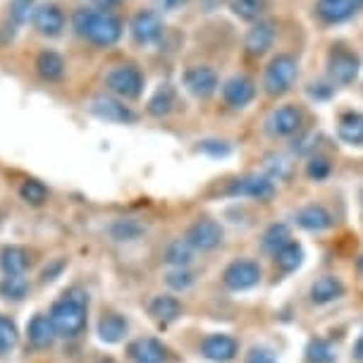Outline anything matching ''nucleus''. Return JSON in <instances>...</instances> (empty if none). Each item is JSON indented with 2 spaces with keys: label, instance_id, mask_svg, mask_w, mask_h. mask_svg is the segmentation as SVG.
I'll return each mask as SVG.
<instances>
[{
  "label": "nucleus",
  "instance_id": "nucleus-1",
  "mask_svg": "<svg viewBox=\"0 0 363 363\" xmlns=\"http://www.w3.org/2000/svg\"><path fill=\"white\" fill-rule=\"evenodd\" d=\"M69 27L79 38L99 48H110L122 38V22L113 12L96 8H77L69 17Z\"/></svg>",
  "mask_w": 363,
  "mask_h": 363
},
{
  "label": "nucleus",
  "instance_id": "nucleus-2",
  "mask_svg": "<svg viewBox=\"0 0 363 363\" xmlns=\"http://www.w3.org/2000/svg\"><path fill=\"white\" fill-rule=\"evenodd\" d=\"M89 296L79 287H72L53 303L50 308V320H53L55 333L60 337H77L86 325Z\"/></svg>",
  "mask_w": 363,
  "mask_h": 363
},
{
  "label": "nucleus",
  "instance_id": "nucleus-3",
  "mask_svg": "<svg viewBox=\"0 0 363 363\" xmlns=\"http://www.w3.org/2000/svg\"><path fill=\"white\" fill-rule=\"evenodd\" d=\"M106 89L122 101H134L144 94V74L134 65H115L106 72Z\"/></svg>",
  "mask_w": 363,
  "mask_h": 363
},
{
  "label": "nucleus",
  "instance_id": "nucleus-4",
  "mask_svg": "<svg viewBox=\"0 0 363 363\" xmlns=\"http://www.w3.org/2000/svg\"><path fill=\"white\" fill-rule=\"evenodd\" d=\"M296 72H299V65H296L294 55H277L272 57V62L265 69L263 77V86L270 96H280L284 91L291 89V84L296 79Z\"/></svg>",
  "mask_w": 363,
  "mask_h": 363
},
{
  "label": "nucleus",
  "instance_id": "nucleus-5",
  "mask_svg": "<svg viewBox=\"0 0 363 363\" xmlns=\"http://www.w3.org/2000/svg\"><path fill=\"white\" fill-rule=\"evenodd\" d=\"M31 27L43 38H60L67 29V15L57 3H38L31 12Z\"/></svg>",
  "mask_w": 363,
  "mask_h": 363
},
{
  "label": "nucleus",
  "instance_id": "nucleus-6",
  "mask_svg": "<svg viewBox=\"0 0 363 363\" xmlns=\"http://www.w3.org/2000/svg\"><path fill=\"white\" fill-rule=\"evenodd\" d=\"M263 280V270L261 265L251 258H239V261H232L223 272V282L230 291H246L258 287Z\"/></svg>",
  "mask_w": 363,
  "mask_h": 363
},
{
  "label": "nucleus",
  "instance_id": "nucleus-7",
  "mask_svg": "<svg viewBox=\"0 0 363 363\" xmlns=\"http://www.w3.org/2000/svg\"><path fill=\"white\" fill-rule=\"evenodd\" d=\"M89 110L96 115L99 120L115 122V125H134L139 120V115L127 106L125 101L118 99L113 94H101L89 103Z\"/></svg>",
  "mask_w": 363,
  "mask_h": 363
},
{
  "label": "nucleus",
  "instance_id": "nucleus-8",
  "mask_svg": "<svg viewBox=\"0 0 363 363\" xmlns=\"http://www.w3.org/2000/svg\"><path fill=\"white\" fill-rule=\"evenodd\" d=\"M184 239L194 251H216L225 242V230L218 220L201 218L186 230Z\"/></svg>",
  "mask_w": 363,
  "mask_h": 363
},
{
  "label": "nucleus",
  "instance_id": "nucleus-9",
  "mask_svg": "<svg viewBox=\"0 0 363 363\" xmlns=\"http://www.w3.org/2000/svg\"><path fill=\"white\" fill-rule=\"evenodd\" d=\"M129 31H132V38L141 45H151L158 43L160 38L165 36V22L163 15L158 10H139L132 17V24H129Z\"/></svg>",
  "mask_w": 363,
  "mask_h": 363
},
{
  "label": "nucleus",
  "instance_id": "nucleus-10",
  "mask_svg": "<svg viewBox=\"0 0 363 363\" xmlns=\"http://www.w3.org/2000/svg\"><path fill=\"white\" fill-rule=\"evenodd\" d=\"M230 196L239 199H254V201H270L275 196V182L268 174H246L239 177L227 186Z\"/></svg>",
  "mask_w": 363,
  "mask_h": 363
},
{
  "label": "nucleus",
  "instance_id": "nucleus-11",
  "mask_svg": "<svg viewBox=\"0 0 363 363\" xmlns=\"http://www.w3.org/2000/svg\"><path fill=\"white\" fill-rule=\"evenodd\" d=\"M182 79H184L186 91L196 96V99H208V96L216 94L220 84L218 72L208 65H194V67L186 69Z\"/></svg>",
  "mask_w": 363,
  "mask_h": 363
},
{
  "label": "nucleus",
  "instance_id": "nucleus-12",
  "mask_svg": "<svg viewBox=\"0 0 363 363\" xmlns=\"http://www.w3.org/2000/svg\"><path fill=\"white\" fill-rule=\"evenodd\" d=\"M303 122V113L296 106H282L277 110H272L270 118L265 120V129L272 136H291L299 132Z\"/></svg>",
  "mask_w": 363,
  "mask_h": 363
},
{
  "label": "nucleus",
  "instance_id": "nucleus-13",
  "mask_svg": "<svg viewBox=\"0 0 363 363\" xmlns=\"http://www.w3.org/2000/svg\"><path fill=\"white\" fill-rule=\"evenodd\" d=\"M201 354H203V359H208L213 363H230V361H235V356L239 354V345L232 335L216 333L203 340Z\"/></svg>",
  "mask_w": 363,
  "mask_h": 363
},
{
  "label": "nucleus",
  "instance_id": "nucleus-14",
  "mask_svg": "<svg viewBox=\"0 0 363 363\" xmlns=\"http://www.w3.org/2000/svg\"><path fill=\"white\" fill-rule=\"evenodd\" d=\"M328 67H330V77L337 82V84H352L356 77H359V57H356L352 50H333L330 53V60H328Z\"/></svg>",
  "mask_w": 363,
  "mask_h": 363
},
{
  "label": "nucleus",
  "instance_id": "nucleus-15",
  "mask_svg": "<svg viewBox=\"0 0 363 363\" xmlns=\"http://www.w3.org/2000/svg\"><path fill=\"white\" fill-rule=\"evenodd\" d=\"M223 99L230 108H246L256 99V84L244 74H237L225 82Z\"/></svg>",
  "mask_w": 363,
  "mask_h": 363
},
{
  "label": "nucleus",
  "instance_id": "nucleus-16",
  "mask_svg": "<svg viewBox=\"0 0 363 363\" xmlns=\"http://www.w3.org/2000/svg\"><path fill=\"white\" fill-rule=\"evenodd\" d=\"M345 291H347L345 282H342L337 275H323L311 284L308 299H311V303H315V306H328V303L342 299Z\"/></svg>",
  "mask_w": 363,
  "mask_h": 363
},
{
  "label": "nucleus",
  "instance_id": "nucleus-17",
  "mask_svg": "<svg viewBox=\"0 0 363 363\" xmlns=\"http://www.w3.org/2000/svg\"><path fill=\"white\" fill-rule=\"evenodd\" d=\"M296 225L306 232H325L330 227L335 225V218L325 206L320 203H311V206H303V208L296 211Z\"/></svg>",
  "mask_w": 363,
  "mask_h": 363
},
{
  "label": "nucleus",
  "instance_id": "nucleus-18",
  "mask_svg": "<svg viewBox=\"0 0 363 363\" xmlns=\"http://www.w3.org/2000/svg\"><path fill=\"white\" fill-rule=\"evenodd\" d=\"M129 359L134 363H167V347L153 337H139L129 345Z\"/></svg>",
  "mask_w": 363,
  "mask_h": 363
},
{
  "label": "nucleus",
  "instance_id": "nucleus-19",
  "mask_svg": "<svg viewBox=\"0 0 363 363\" xmlns=\"http://www.w3.org/2000/svg\"><path fill=\"white\" fill-rule=\"evenodd\" d=\"M34 69L43 82L55 84V82H62L65 74H67V62H65V57L60 53H55V50H41L34 60Z\"/></svg>",
  "mask_w": 363,
  "mask_h": 363
},
{
  "label": "nucleus",
  "instance_id": "nucleus-20",
  "mask_svg": "<svg viewBox=\"0 0 363 363\" xmlns=\"http://www.w3.org/2000/svg\"><path fill=\"white\" fill-rule=\"evenodd\" d=\"M272 41H275V24L270 19H258L254 27L249 29V34H246L244 45L251 55H263L272 45Z\"/></svg>",
  "mask_w": 363,
  "mask_h": 363
},
{
  "label": "nucleus",
  "instance_id": "nucleus-21",
  "mask_svg": "<svg viewBox=\"0 0 363 363\" xmlns=\"http://www.w3.org/2000/svg\"><path fill=\"white\" fill-rule=\"evenodd\" d=\"M356 10H359V3H356V0H318V5H315L318 17L330 24L345 22V19L352 17Z\"/></svg>",
  "mask_w": 363,
  "mask_h": 363
},
{
  "label": "nucleus",
  "instance_id": "nucleus-22",
  "mask_svg": "<svg viewBox=\"0 0 363 363\" xmlns=\"http://www.w3.org/2000/svg\"><path fill=\"white\" fill-rule=\"evenodd\" d=\"M27 333H29V342L34 347H38V349L50 347V345H53V340L57 337L55 328H53V320H50V315H43V313L34 315V320L29 323Z\"/></svg>",
  "mask_w": 363,
  "mask_h": 363
},
{
  "label": "nucleus",
  "instance_id": "nucleus-23",
  "mask_svg": "<svg viewBox=\"0 0 363 363\" xmlns=\"http://www.w3.org/2000/svg\"><path fill=\"white\" fill-rule=\"evenodd\" d=\"M337 134L349 146H363V113H345L337 125Z\"/></svg>",
  "mask_w": 363,
  "mask_h": 363
},
{
  "label": "nucleus",
  "instance_id": "nucleus-24",
  "mask_svg": "<svg viewBox=\"0 0 363 363\" xmlns=\"http://www.w3.org/2000/svg\"><path fill=\"white\" fill-rule=\"evenodd\" d=\"M0 265L5 275H24V270L29 268V251L22 246H8L0 254Z\"/></svg>",
  "mask_w": 363,
  "mask_h": 363
},
{
  "label": "nucleus",
  "instance_id": "nucleus-25",
  "mask_svg": "<svg viewBox=\"0 0 363 363\" xmlns=\"http://www.w3.org/2000/svg\"><path fill=\"white\" fill-rule=\"evenodd\" d=\"M127 333H129L127 320L122 315H118V313H108V315H103L99 320V335H101L103 342H108V345L120 342Z\"/></svg>",
  "mask_w": 363,
  "mask_h": 363
},
{
  "label": "nucleus",
  "instance_id": "nucleus-26",
  "mask_svg": "<svg viewBox=\"0 0 363 363\" xmlns=\"http://www.w3.org/2000/svg\"><path fill=\"white\" fill-rule=\"evenodd\" d=\"M289 242H291V232H289V227L284 225V223H275V225H270L268 230L263 232L261 246H263L265 254L275 256L277 251H280L282 246H284V244H289Z\"/></svg>",
  "mask_w": 363,
  "mask_h": 363
},
{
  "label": "nucleus",
  "instance_id": "nucleus-27",
  "mask_svg": "<svg viewBox=\"0 0 363 363\" xmlns=\"http://www.w3.org/2000/svg\"><path fill=\"white\" fill-rule=\"evenodd\" d=\"M151 315L160 323H172L182 315V303L174 296H155L151 301Z\"/></svg>",
  "mask_w": 363,
  "mask_h": 363
},
{
  "label": "nucleus",
  "instance_id": "nucleus-28",
  "mask_svg": "<svg viewBox=\"0 0 363 363\" xmlns=\"http://www.w3.org/2000/svg\"><path fill=\"white\" fill-rule=\"evenodd\" d=\"M172 108H174V89L170 84H163L151 96V101H148V113L155 115V118H165V115L172 113Z\"/></svg>",
  "mask_w": 363,
  "mask_h": 363
},
{
  "label": "nucleus",
  "instance_id": "nucleus-29",
  "mask_svg": "<svg viewBox=\"0 0 363 363\" xmlns=\"http://www.w3.org/2000/svg\"><path fill=\"white\" fill-rule=\"evenodd\" d=\"M275 263L280 265L282 272H294L303 263V249H301V244H296L294 239H291L289 244H284L282 249L275 254Z\"/></svg>",
  "mask_w": 363,
  "mask_h": 363
},
{
  "label": "nucleus",
  "instance_id": "nucleus-30",
  "mask_svg": "<svg viewBox=\"0 0 363 363\" xmlns=\"http://www.w3.org/2000/svg\"><path fill=\"white\" fill-rule=\"evenodd\" d=\"M194 261V249L186 244V239H174L165 249V263L174 265V268H189Z\"/></svg>",
  "mask_w": 363,
  "mask_h": 363
},
{
  "label": "nucleus",
  "instance_id": "nucleus-31",
  "mask_svg": "<svg viewBox=\"0 0 363 363\" xmlns=\"http://www.w3.org/2000/svg\"><path fill=\"white\" fill-rule=\"evenodd\" d=\"M230 10L239 19L254 22V19H261L263 12L268 10V0H230Z\"/></svg>",
  "mask_w": 363,
  "mask_h": 363
},
{
  "label": "nucleus",
  "instance_id": "nucleus-32",
  "mask_svg": "<svg viewBox=\"0 0 363 363\" xmlns=\"http://www.w3.org/2000/svg\"><path fill=\"white\" fill-rule=\"evenodd\" d=\"M306 359L311 363H333L337 359V354H335V347L330 345L328 340H323V337H315V340L308 342Z\"/></svg>",
  "mask_w": 363,
  "mask_h": 363
},
{
  "label": "nucleus",
  "instance_id": "nucleus-33",
  "mask_svg": "<svg viewBox=\"0 0 363 363\" xmlns=\"http://www.w3.org/2000/svg\"><path fill=\"white\" fill-rule=\"evenodd\" d=\"M0 291H3L8 299H24L29 291V282L24 275H5L3 284H0Z\"/></svg>",
  "mask_w": 363,
  "mask_h": 363
},
{
  "label": "nucleus",
  "instance_id": "nucleus-34",
  "mask_svg": "<svg viewBox=\"0 0 363 363\" xmlns=\"http://www.w3.org/2000/svg\"><path fill=\"white\" fill-rule=\"evenodd\" d=\"M19 196L31 206H41V203H45V199H48V189H45L41 182L27 179V182H22V186H19Z\"/></svg>",
  "mask_w": 363,
  "mask_h": 363
},
{
  "label": "nucleus",
  "instance_id": "nucleus-35",
  "mask_svg": "<svg viewBox=\"0 0 363 363\" xmlns=\"http://www.w3.org/2000/svg\"><path fill=\"white\" fill-rule=\"evenodd\" d=\"M17 345V328L10 318H3L0 315V356L12 352Z\"/></svg>",
  "mask_w": 363,
  "mask_h": 363
},
{
  "label": "nucleus",
  "instance_id": "nucleus-36",
  "mask_svg": "<svg viewBox=\"0 0 363 363\" xmlns=\"http://www.w3.org/2000/svg\"><path fill=\"white\" fill-rule=\"evenodd\" d=\"M36 8V3L34 0H12L10 3V19H12V24H24L27 19H31V12H34Z\"/></svg>",
  "mask_w": 363,
  "mask_h": 363
},
{
  "label": "nucleus",
  "instance_id": "nucleus-37",
  "mask_svg": "<svg viewBox=\"0 0 363 363\" xmlns=\"http://www.w3.org/2000/svg\"><path fill=\"white\" fill-rule=\"evenodd\" d=\"M330 172H333V165H330V160H328V158H323V155H315V158H311V160H308L306 174H308L311 179L323 182V179H328V177H330Z\"/></svg>",
  "mask_w": 363,
  "mask_h": 363
},
{
  "label": "nucleus",
  "instance_id": "nucleus-38",
  "mask_svg": "<svg viewBox=\"0 0 363 363\" xmlns=\"http://www.w3.org/2000/svg\"><path fill=\"white\" fill-rule=\"evenodd\" d=\"M265 170H268V177L275 182V179H284L291 170V163L284 155H272L268 158V163H265Z\"/></svg>",
  "mask_w": 363,
  "mask_h": 363
},
{
  "label": "nucleus",
  "instance_id": "nucleus-39",
  "mask_svg": "<svg viewBox=\"0 0 363 363\" xmlns=\"http://www.w3.org/2000/svg\"><path fill=\"white\" fill-rule=\"evenodd\" d=\"M194 280H196V277H194V272L189 270V268H174L170 275H167V284H170L172 289H189L191 284H194Z\"/></svg>",
  "mask_w": 363,
  "mask_h": 363
},
{
  "label": "nucleus",
  "instance_id": "nucleus-40",
  "mask_svg": "<svg viewBox=\"0 0 363 363\" xmlns=\"http://www.w3.org/2000/svg\"><path fill=\"white\" fill-rule=\"evenodd\" d=\"M144 232V227H141L139 223H134V220H122V223L115 225L113 235L120 239V242H132V239H136Z\"/></svg>",
  "mask_w": 363,
  "mask_h": 363
},
{
  "label": "nucleus",
  "instance_id": "nucleus-41",
  "mask_svg": "<svg viewBox=\"0 0 363 363\" xmlns=\"http://www.w3.org/2000/svg\"><path fill=\"white\" fill-rule=\"evenodd\" d=\"M246 363H277L275 352L268 347H251L249 354H246Z\"/></svg>",
  "mask_w": 363,
  "mask_h": 363
},
{
  "label": "nucleus",
  "instance_id": "nucleus-42",
  "mask_svg": "<svg viewBox=\"0 0 363 363\" xmlns=\"http://www.w3.org/2000/svg\"><path fill=\"white\" fill-rule=\"evenodd\" d=\"M186 3H189V0H155L158 10H163V12H174V10L184 8Z\"/></svg>",
  "mask_w": 363,
  "mask_h": 363
},
{
  "label": "nucleus",
  "instance_id": "nucleus-43",
  "mask_svg": "<svg viewBox=\"0 0 363 363\" xmlns=\"http://www.w3.org/2000/svg\"><path fill=\"white\" fill-rule=\"evenodd\" d=\"M122 0H91V8L103 10V12H113L115 8H120Z\"/></svg>",
  "mask_w": 363,
  "mask_h": 363
},
{
  "label": "nucleus",
  "instance_id": "nucleus-44",
  "mask_svg": "<svg viewBox=\"0 0 363 363\" xmlns=\"http://www.w3.org/2000/svg\"><path fill=\"white\" fill-rule=\"evenodd\" d=\"M354 359L363 363V335L354 342Z\"/></svg>",
  "mask_w": 363,
  "mask_h": 363
},
{
  "label": "nucleus",
  "instance_id": "nucleus-45",
  "mask_svg": "<svg viewBox=\"0 0 363 363\" xmlns=\"http://www.w3.org/2000/svg\"><path fill=\"white\" fill-rule=\"evenodd\" d=\"M99 363H118V361H113V359H101Z\"/></svg>",
  "mask_w": 363,
  "mask_h": 363
},
{
  "label": "nucleus",
  "instance_id": "nucleus-46",
  "mask_svg": "<svg viewBox=\"0 0 363 363\" xmlns=\"http://www.w3.org/2000/svg\"><path fill=\"white\" fill-rule=\"evenodd\" d=\"M356 3H359V5H363V0H356Z\"/></svg>",
  "mask_w": 363,
  "mask_h": 363
},
{
  "label": "nucleus",
  "instance_id": "nucleus-47",
  "mask_svg": "<svg viewBox=\"0 0 363 363\" xmlns=\"http://www.w3.org/2000/svg\"><path fill=\"white\" fill-rule=\"evenodd\" d=\"M361 201H363V189H361Z\"/></svg>",
  "mask_w": 363,
  "mask_h": 363
}]
</instances>
